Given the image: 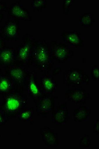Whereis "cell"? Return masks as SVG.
<instances>
[{"mask_svg": "<svg viewBox=\"0 0 99 149\" xmlns=\"http://www.w3.org/2000/svg\"><path fill=\"white\" fill-rule=\"evenodd\" d=\"M57 97L52 95H43V97L35 102L36 110L38 115L45 118L54 107L55 102Z\"/></svg>", "mask_w": 99, "mask_h": 149, "instance_id": "ba28073f", "label": "cell"}, {"mask_svg": "<svg viewBox=\"0 0 99 149\" xmlns=\"http://www.w3.org/2000/svg\"><path fill=\"white\" fill-rule=\"evenodd\" d=\"M3 74V73L2 69H1V68L0 67V78L1 77V76H2Z\"/></svg>", "mask_w": 99, "mask_h": 149, "instance_id": "f546056e", "label": "cell"}, {"mask_svg": "<svg viewBox=\"0 0 99 149\" xmlns=\"http://www.w3.org/2000/svg\"><path fill=\"white\" fill-rule=\"evenodd\" d=\"M91 110L87 106H79L75 109L73 114V118L75 122H84L90 116Z\"/></svg>", "mask_w": 99, "mask_h": 149, "instance_id": "ac0fdd59", "label": "cell"}, {"mask_svg": "<svg viewBox=\"0 0 99 149\" xmlns=\"http://www.w3.org/2000/svg\"><path fill=\"white\" fill-rule=\"evenodd\" d=\"M8 119L4 114L0 111V126L5 125L8 122Z\"/></svg>", "mask_w": 99, "mask_h": 149, "instance_id": "d4e9b609", "label": "cell"}, {"mask_svg": "<svg viewBox=\"0 0 99 149\" xmlns=\"http://www.w3.org/2000/svg\"><path fill=\"white\" fill-rule=\"evenodd\" d=\"M61 68H56L52 70L51 75L43 74L40 80V87L45 95H52L54 93L58 85L54 80V77L61 73Z\"/></svg>", "mask_w": 99, "mask_h": 149, "instance_id": "8fae6325", "label": "cell"}, {"mask_svg": "<svg viewBox=\"0 0 99 149\" xmlns=\"http://www.w3.org/2000/svg\"><path fill=\"white\" fill-rule=\"evenodd\" d=\"M8 17L17 20H25L31 22L32 17L29 10L24 8L21 1H17L12 3L8 9Z\"/></svg>", "mask_w": 99, "mask_h": 149, "instance_id": "30bf717a", "label": "cell"}, {"mask_svg": "<svg viewBox=\"0 0 99 149\" xmlns=\"http://www.w3.org/2000/svg\"><path fill=\"white\" fill-rule=\"evenodd\" d=\"M31 8L35 11H40L47 7L46 0H33L31 2Z\"/></svg>", "mask_w": 99, "mask_h": 149, "instance_id": "44dd1931", "label": "cell"}, {"mask_svg": "<svg viewBox=\"0 0 99 149\" xmlns=\"http://www.w3.org/2000/svg\"><path fill=\"white\" fill-rule=\"evenodd\" d=\"M63 13L64 15H67L69 13L70 7L73 3V0H63Z\"/></svg>", "mask_w": 99, "mask_h": 149, "instance_id": "603a6c76", "label": "cell"}, {"mask_svg": "<svg viewBox=\"0 0 99 149\" xmlns=\"http://www.w3.org/2000/svg\"><path fill=\"white\" fill-rule=\"evenodd\" d=\"M51 114V120L53 123L61 125L68 122L69 115L68 107L66 102L59 104L54 107Z\"/></svg>", "mask_w": 99, "mask_h": 149, "instance_id": "4fadbf2b", "label": "cell"}, {"mask_svg": "<svg viewBox=\"0 0 99 149\" xmlns=\"http://www.w3.org/2000/svg\"><path fill=\"white\" fill-rule=\"evenodd\" d=\"M21 23L19 20L8 19L7 22L0 28V36L4 40L10 42L15 41L20 39Z\"/></svg>", "mask_w": 99, "mask_h": 149, "instance_id": "52a82bcc", "label": "cell"}, {"mask_svg": "<svg viewBox=\"0 0 99 149\" xmlns=\"http://www.w3.org/2000/svg\"><path fill=\"white\" fill-rule=\"evenodd\" d=\"M16 63V51L13 46H5L0 50V67L5 69Z\"/></svg>", "mask_w": 99, "mask_h": 149, "instance_id": "5bb4252c", "label": "cell"}, {"mask_svg": "<svg viewBox=\"0 0 99 149\" xmlns=\"http://www.w3.org/2000/svg\"><path fill=\"white\" fill-rule=\"evenodd\" d=\"M81 25L85 27H91L95 22V19L93 17L91 12H85L81 15L79 19Z\"/></svg>", "mask_w": 99, "mask_h": 149, "instance_id": "ffe728a7", "label": "cell"}, {"mask_svg": "<svg viewBox=\"0 0 99 149\" xmlns=\"http://www.w3.org/2000/svg\"><path fill=\"white\" fill-rule=\"evenodd\" d=\"M91 74L92 79L95 81H99V66L95 65L91 69Z\"/></svg>", "mask_w": 99, "mask_h": 149, "instance_id": "cb8c5ba5", "label": "cell"}, {"mask_svg": "<svg viewBox=\"0 0 99 149\" xmlns=\"http://www.w3.org/2000/svg\"><path fill=\"white\" fill-rule=\"evenodd\" d=\"M8 9V8L6 3L0 1V13H3V12H7Z\"/></svg>", "mask_w": 99, "mask_h": 149, "instance_id": "484cf974", "label": "cell"}, {"mask_svg": "<svg viewBox=\"0 0 99 149\" xmlns=\"http://www.w3.org/2000/svg\"><path fill=\"white\" fill-rule=\"evenodd\" d=\"M3 102L0 106V111L7 118H14L29 104V100L24 92L14 91L2 95Z\"/></svg>", "mask_w": 99, "mask_h": 149, "instance_id": "7a4b0ae2", "label": "cell"}, {"mask_svg": "<svg viewBox=\"0 0 99 149\" xmlns=\"http://www.w3.org/2000/svg\"><path fill=\"white\" fill-rule=\"evenodd\" d=\"M6 46L5 42L2 37L0 36V50L3 49V47Z\"/></svg>", "mask_w": 99, "mask_h": 149, "instance_id": "83f0119b", "label": "cell"}, {"mask_svg": "<svg viewBox=\"0 0 99 149\" xmlns=\"http://www.w3.org/2000/svg\"><path fill=\"white\" fill-rule=\"evenodd\" d=\"M24 90L30 97L33 98L34 102L43 97L44 93L41 90L40 84L37 81L36 72L33 70L30 72L27 77Z\"/></svg>", "mask_w": 99, "mask_h": 149, "instance_id": "9c48e42d", "label": "cell"}, {"mask_svg": "<svg viewBox=\"0 0 99 149\" xmlns=\"http://www.w3.org/2000/svg\"><path fill=\"white\" fill-rule=\"evenodd\" d=\"M99 120L97 119L96 120V122L94 124L93 127V132L97 134H99Z\"/></svg>", "mask_w": 99, "mask_h": 149, "instance_id": "4316f807", "label": "cell"}, {"mask_svg": "<svg viewBox=\"0 0 99 149\" xmlns=\"http://www.w3.org/2000/svg\"><path fill=\"white\" fill-rule=\"evenodd\" d=\"M5 73L13 81L15 90L24 92L27 77L30 73L28 67L16 63L14 66L5 68Z\"/></svg>", "mask_w": 99, "mask_h": 149, "instance_id": "3957f363", "label": "cell"}, {"mask_svg": "<svg viewBox=\"0 0 99 149\" xmlns=\"http://www.w3.org/2000/svg\"><path fill=\"white\" fill-rule=\"evenodd\" d=\"M63 83L67 86H78L90 82L89 75L84 70L77 68H70L67 70L63 76Z\"/></svg>", "mask_w": 99, "mask_h": 149, "instance_id": "5b68a950", "label": "cell"}, {"mask_svg": "<svg viewBox=\"0 0 99 149\" xmlns=\"http://www.w3.org/2000/svg\"><path fill=\"white\" fill-rule=\"evenodd\" d=\"M53 65L50 45L46 40H35L29 66H34L42 73L46 74L51 71Z\"/></svg>", "mask_w": 99, "mask_h": 149, "instance_id": "6da1fadb", "label": "cell"}, {"mask_svg": "<svg viewBox=\"0 0 99 149\" xmlns=\"http://www.w3.org/2000/svg\"><path fill=\"white\" fill-rule=\"evenodd\" d=\"M50 50L52 60L63 64L73 56L74 53L68 45L65 43L58 42L56 40L50 42Z\"/></svg>", "mask_w": 99, "mask_h": 149, "instance_id": "8992f818", "label": "cell"}, {"mask_svg": "<svg viewBox=\"0 0 99 149\" xmlns=\"http://www.w3.org/2000/svg\"><path fill=\"white\" fill-rule=\"evenodd\" d=\"M1 104H2V103L0 102V106H1Z\"/></svg>", "mask_w": 99, "mask_h": 149, "instance_id": "4dcf8cb0", "label": "cell"}, {"mask_svg": "<svg viewBox=\"0 0 99 149\" xmlns=\"http://www.w3.org/2000/svg\"><path fill=\"white\" fill-rule=\"evenodd\" d=\"M35 39L33 36L26 34L22 37V43L17 47L16 62L29 67Z\"/></svg>", "mask_w": 99, "mask_h": 149, "instance_id": "277c9868", "label": "cell"}, {"mask_svg": "<svg viewBox=\"0 0 99 149\" xmlns=\"http://www.w3.org/2000/svg\"><path fill=\"white\" fill-rule=\"evenodd\" d=\"M3 14L2 13H0V28L1 27V22L3 19Z\"/></svg>", "mask_w": 99, "mask_h": 149, "instance_id": "f1b7e54d", "label": "cell"}, {"mask_svg": "<svg viewBox=\"0 0 99 149\" xmlns=\"http://www.w3.org/2000/svg\"><path fill=\"white\" fill-rule=\"evenodd\" d=\"M63 41L74 47L84 46V41L81 37L80 32L78 31H64L61 34Z\"/></svg>", "mask_w": 99, "mask_h": 149, "instance_id": "2e32d148", "label": "cell"}, {"mask_svg": "<svg viewBox=\"0 0 99 149\" xmlns=\"http://www.w3.org/2000/svg\"><path fill=\"white\" fill-rule=\"evenodd\" d=\"M92 142L90 139L89 134H85V135L80 140L79 146L83 147H89L91 145Z\"/></svg>", "mask_w": 99, "mask_h": 149, "instance_id": "7402d4cb", "label": "cell"}, {"mask_svg": "<svg viewBox=\"0 0 99 149\" xmlns=\"http://www.w3.org/2000/svg\"><path fill=\"white\" fill-rule=\"evenodd\" d=\"M65 95L69 102L78 104H85L92 97L85 88L81 86H74L66 90Z\"/></svg>", "mask_w": 99, "mask_h": 149, "instance_id": "7c38bea8", "label": "cell"}, {"mask_svg": "<svg viewBox=\"0 0 99 149\" xmlns=\"http://www.w3.org/2000/svg\"><path fill=\"white\" fill-rule=\"evenodd\" d=\"M15 90V86L9 77L3 74L0 78V95L10 93Z\"/></svg>", "mask_w": 99, "mask_h": 149, "instance_id": "e0dca14e", "label": "cell"}, {"mask_svg": "<svg viewBox=\"0 0 99 149\" xmlns=\"http://www.w3.org/2000/svg\"><path fill=\"white\" fill-rule=\"evenodd\" d=\"M0 138H1V133H0Z\"/></svg>", "mask_w": 99, "mask_h": 149, "instance_id": "1f68e13d", "label": "cell"}, {"mask_svg": "<svg viewBox=\"0 0 99 149\" xmlns=\"http://www.w3.org/2000/svg\"><path fill=\"white\" fill-rule=\"evenodd\" d=\"M39 132L46 146L52 147H58V136L56 131L53 130L50 127H45L41 128Z\"/></svg>", "mask_w": 99, "mask_h": 149, "instance_id": "9a60e30c", "label": "cell"}, {"mask_svg": "<svg viewBox=\"0 0 99 149\" xmlns=\"http://www.w3.org/2000/svg\"><path fill=\"white\" fill-rule=\"evenodd\" d=\"M34 114V108L33 107H24L17 114L19 120L22 122H26L32 120Z\"/></svg>", "mask_w": 99, "mask_h": 149, "instance_id": "d6986e66", "label": "cell"}]
</instances>
